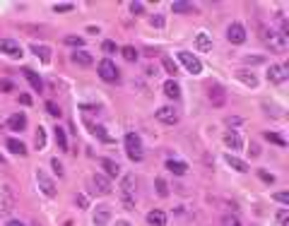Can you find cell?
<instances>
[{
    "instance_id": "d590c367",
    "label": "cell",
    "mask_w": 289,
    "mask_h": 226,
    "mask_svg": "<svg viewBox=\"0 0 289 226\" xmlns=\"http://www.w3.org/2000/svg\"><path fill=\"white\" fill-rule=\"evenodd\" d=\"M265 140L275 142V144H280V147H287V142L282 140V137H280V135H277V133H270V130H267V133H265Z\"/></svg>"
},
{
    "instance_id": "bcb514c9",
    "label": "cell",
    "mask_w": 289,
    "mask_h": 226,
    "mask_svg": "<svg viewBox=\"0 0 289 226\" xmlns=\"http://www.w3.org/2000/svg\"><path fill=\"white\" fill-rule=\"evenodd\" d=\"M101 48H104V53H116V51H118L114 41H104V46H101Z\"/></svg>"
},
{
    "instance_id": "ba28073f",
    "label": "cell",
    "mask_w": 289,
    "mask_h": 226,
    "mask_svg": "<svg viewBox=\"0 0 289 226\" xmlns=\"http://www.w3.org/2000/svg\"><path fill=\"white\" fill-rule=\"evenodd\" d=\"M267 80L275 82V85H285L289 80L287 65H270V68H267Z\"/></svg>"
},
{
    "instance_id": "681fc988",
    "label": "cell",
    "mask_w": 289,
    "mask_h": 226,
    "mask_svg": "<svg viewBox=\"0 0 289 226\" xmlns=\"http://www.w3.org/2000/svg\"><path fill=\"white\" fill-rule=\"evenodd\" d=\"M263 60H265L263 56H248V58H246V63H248V65H251V63H263Z\"/></svg>"
},
{
    "instance_id": "7bdbcfd3",
    "label": "cell",
    "mask_w": 289,
    "mask_h": 226,
    "mask_svg": "<svg viewBox=\"0 0 289 226\" xmlns=\"http://www.w3.org/2000/svg\"><path fill=\"white\" fill-rule=\"evenodd\" d=\"M130 12H133V15H143L144 5H143V2H130Z\"/></svg>"
},
{
    "instance_id": "8992f818",
    "label": "cell",
    "mask_w": 289,
    "mask_h": 226,
    "mask_svg": "<svg viewBox=\"0 0 289 226\" xmlns=\"http://www.w3.org/2000/svg\"><path fill=\"white\" fill-rule=\"evenodd\" d=\"M36 183H39V190H41L46 198H56V183L46 176V171L36 169Z\"/></svg>"
},
{
    "instance_id": "484cf974",
    "label": "cell",
    "mask_w": 289,
    "mask_h": 226,
    "mask_svg": "<svg viewBox=\"0 0 289 226\" xmlns=\"http://www.w3.org/2000/svg\"><path fill=\"white\" fill-rule=\"evenodd\" d=\"M195 46H198L200 51H212V36H207L205 31H200V34L195 36Z\"/></svg>"
},
{
    "instance_id": "f546056e",
    "label": "cell",
    "mask_w": 289,
    "mask_h": 226,
    "mask_svg": "<svg viewBox=\"0 0 289 226\" xmlns=\"http://www.w3.org/2000/svg\"><path fill=\"white\" fill-rule=\"evenodd\" d=\"M120 53H123V58H125V60H130V63L140 58V53H138L133 46H123V48H120Z\"/></svg>"
},
{
    "instance_id": "6da1fadb",
    "label": "cell",
    "mask_w": 289,
    "mask_h": 226,
    "mask_svg": "<svg viewBox=\"0 0 289 226\" xmlns=\"http://www.w3.org/2000/svg\"><path fill=\"white\" fill-rule=\"evenodd\" d=\"M135 176L133 173H125L123 176V181H120V202H123V207L130 212V209H135Z\"/></svg>"
},
{
    "instance_id": "ee69618b",
    "label": "cell",
    "mask_w": 289,
    "mask_h": 226,
    "mask_svg": "<svg viewBox=\"0 0 289 226\" xmlns=\"http://www.w3.org/2000/svg\"><path fill=\"white\" fill-rule=\"evenodd\" d=\"M258 176H260V181H265V183H275V176L272 173H267V171H258Z\"/></svg>"
},
{
    "instance_id": "5b68a950",
    "label": "cell",
    "mask_w": 289,
    "mask_h": 226,
    "mask_svg": "<svg viewBox=\"0 0 289 226\" xmlns=\"http://www.w3.org/2000/svg\"><path fill=\"white\" fill-rule=\"evenodd\" d=\"M15 209V190L10 185L0 188V214H10Z\"/></svg>"
},
{
    "instance_id": "7c38bea8",
    "label": "cell",
    "mask_w": 289,
    "mask_h": 226,
    "mask_svg": "<svg viewBox=\"0 0 289 226\" xmlns=\"http://www.w3.org/2000/svg\"><path fill=\"white\" fill-rule=\"evenodd\" d=\"M92 222L96 226H106L111 222V207H109V204H99V207L94 209V214H92Z\"/></svg>"
},
{
    "instance_id": "9c48e42d",
    "label": "cell",
    "mask_w": 289,
    "mask_h": 226,
    "mask_svg": "<svg viewBox=\"0 0 289 226\" xmlns=\"http://www.w3.org/2000/svg\"><path fill=\"white\" fill-rule=\"evenodd\" d=\"M0 53H5V56L10 58H22V46L15 41V39H0Z\"/></svg>"
},
{
    "instance_id": "d6986e66",
    "label": "cell",
    "mask_w": 289,
    "mask_h": 226,
    "mask_svg": "<svg viewBox=\"0 0 289 226\" xmlns=\"http://www.w3.org/2000/svg\"><path fill=\"white\" fill-rule=\"evenodd\" d=\"M167 169L171 171L173 176H186L188 173V164L186 161H178V159H169L167 161Z\"/></svg>"
},
{
    "instance_id": "83f0119b",
    "label": "cell",
    "mask_w": 289,
    "mask_h": 226,
    "mask_svg": "<svg viewBox=\"0 0 289 226\" xmlns=\"http://www.w3.org/2000/svg\"><path fill=\"white\" fill-rule=\"evenodd\" d=\"M171 10L176 15H186V12H195V7L191 5V2H173Z\"/></svg>"
},
{
    "instance_id": "7402d4cb",
    "label": "cell",
    "mask_w": 289,
    "mask_h": 226,
    "mask_svg": "<svg viewBox=\"0 0 289 226\" xmlns=\"http://www.w3.org/2000/svg\"><path fill=\"white\" fill-rule=\"evenodd\" d=\"M224 159H227V164H229L231 169H234V171H239V173H246V171H248V164H246L243 159L234 157V154H227Z\"/></svg>"
},
{
    "instance_id": "ab89813d",
    "label": "cell",
    "mask_w": 289,
    "mask_h": 226,
    "mask_svg": "<svg viewBox=\"0 0 289 226\" xmlns=\"http://www.w3.org/2000/svg\"><path fill=\"white\" fill-rule=\"evenodd\" d=\"M263 109H265V111H272L270 113V115H282V109H280V106H275V104H267V101H265V104H263Z\"/></svg>"
},
{
    "instance_id": "1f68e13d",
    "label": "cell",
    "mask_w": 289,
    "mask_h": 226,
    "mask_svg": "<svg viewBox=\"0 0 289 226\" xmlns=\"http://www.w3.org/2000/svg\"><path fill=\"white\" fill-rule=\"evenodd\" d=\"M236 75H239V80H241L243 85H248V87H256V85H258V80H256L253 75H248V72H243V70H241V72H236Z\"/></svg>"
},
{
    "instance_id": "5bb4252c",
    "label": "cell",
    "mask_w": 289,
    "mask_h": 226,
    "mask_svg": "<svg viewBox=\"0 0 289 226\" xmlns=\"http://www.w3.org/2000/svg\"><path fill=\"white\" fill-rule=\"evenodd\" d=\"M70 60H72L75 65H80V68H89V65L94 63V58H92V53H89V51H85V48L75 51V53L70 56Z\"/></svg>"
},
{
    "instance_id": "f907efd6",
    "label": "cell",
    "mask_w": 289,
    "mask_h": 226,
    "mask_svg": "<svg viewBox=\"0 0 289 226\" xmlns=\"http://www.w3.org/2000/svg\"><path fill=\"white\" fill-rule=\"evenodd\" d=\"M77 204H80V207H87L89 202H87V198H85V195H77Z\"/></svg>"
},
{
    "instance_id": "f1b7e54d",
    "label": "cell",
    "mask_w": 289,
    "mask_h": 226,
    "mask_svg": "<svg viewBox=\"0 0 289 226\" xmlns=\"http://www.w3.org/2000/svg\"><path fill=\"white\" fill-rule=\"evenodd\" d=\"M154 185H157V195H159V198H167V195H169V185H167L164 178H157Z\"/></svg>"
},
{
    "instance_id": "3957f363",
    "label": "cell",
    "mask_w": 289,
    "mask_h": 226,
    "mask_svg": "<svg viewBox=\"0 0 289 226\" xmlns=\"http://www.w3.org/2000/svg\"><path fill=\"white\" fill-rule=\"evenodd\" d=\"M125 154H128V159H133V161H143L144 147H143V140H140L138 133H128V135H125Z\"/></svg>"
},
{
    "instance_id": "74e56055",
    "label": "cell",
    "mask_w": 289,
    "mask_h": 226,
    "mask_svg": "<svg viewBox=\"0 0 289 226\" xmlns=\"http://www.w3.org/2000/svg\"><path fill=\"white\" fill-rule=\"evenodd\" d=\"M75 5L72 2H58V5H53V12H70Z\"/></svg>"
},
{
    "instance_id": "b9f144b4",
    "label": "cell",
    "mask_w": 289,
    "mask_h": 226,
    "mask_svg": "<svg viewBox=\"0 0 289 226\" xmlns=\"http://www.w3.org/2000/svg\"><path fill=\"white\" fill-rule=\"evenodd\" d=\"M149 24H152V27H157V29H162V27H164V17H162V15H154V17L149 20Z\"/></svg>"
},
{
    "instance_id": "8d00e7d4",
    "label": "cell",
    "mask_w": 289,
    "mask_h": 226,
    "mask_svg": "<svg viewBox=\"0 0 289 226\" xmlns=\"http://www.w3.org/2000/svg\"><path fill=\"white\" fill-rule=\"evenodd\" d=\"M65 44H70V46H85V39L82 36H65Z\"/></svg>"
},
{
    "instance_id": "f5cc1de1",
    "label": "cell",
    "mask_w": 289,
    "mask_h": 226,
    "mask_svg": "<svg viewBox=\"0 0 289 226\" xmlns=\"http://www.w3.org/2000/svg\"><path fill=\"white\" fill-rule=\"evenodd\" d=\"M7 226H24V224H22V222H17V219H10V222H7Z\"/></svg>"
},
{
    "instance_id": "db71d44e",
    "label": "cell",
    "mask_w": 289,
    "mask_h": 226,
    "mask_svg": "<svg viewBox=\"0 0 289 226\" xmlns=\"http://www.w3.org/2000/svg\"><path fill=\"white\" fill-rule=\"evenodd\" d=\"M116 226H130V224H128V222H123V219H120V222H116Z\"/></svg>"
},
{
    "instance_id": "cb8c5ba5",
    "label": "cell",
    "mask_w": 289,
    "mask_h": 226,
    "mask_svg": "<svg viewBox=\"0 0 289 226\" xmlns=\"http://www.w3.org/2000/svg\"><path fill=\"white\" fill-rule=\"evenodd\" d=\"M24 77H27V82L31 87H34V91H41L44 89V82H41V77L34 72V70H29V68H24Z\"/></svg>"
},
{
    "instance_id": "d4e9b609",
    "label": "cell",
    "mask_w": 289,
    "mask_h": 226,
    "mask_svg": "<svg viewBox=\"0 0 289 226\" xmlns=\"http://www.w3.org/2000/svg\"><path fill=\"white\" fill-rule=\"evenodd\" d=\"M164 94H167L169 99H178V96H181L178 82H176V80H167V82H164Z\"/></svg>"
},
{
    "instance_id": "60d3db41",
    "label": "cell",
    "mask_w": 289,
    "mask_h": 226,
    "mask_svg": "<svg viewBox=\"0 0 289 226\" xmlns=\"http://www.w3.org/2000/svg\"><path fill=\"white\" fill-rule=\"evenodd\" d=\"M44 144H46V135H44V128H39L36 130V147L44 149Z\"/></svg>"
},
{
    "instance_id": "52a82bcc",
    "label": "cell",
    "mask_w": 289,
    "mask_h": 226,
    "mask_svg": "<svg viewBox=\"0 0 289 226\" xmlns=\"http://www.w3.org/2000/svg\"><path fill=\"white\" fill-rule=\"evenodd\" d=\"M178 60L186 65V70H188L191 75H200V72H202V63L195 56H193V53H188V51H181V53H178Z\"/></svg>"
},
{
    "instance_id": "4fadbf2b",
    "label": "cell",
    "mask_w": 289,
    "mask_h": 226,
    "mask_svg": "<svg viewBox=\"0 0 289 226\" xmlns=\"http://www.w3.org/2000/svg\"><path fill=\"white\" fill-rule=\"evenodd\" d=\"M227 39H229L231 44H243V41H246V29L241 27L239 22H234V24H229V29H227Z\"/></svg>"
},
{
    "instance_id": "4dcf8cb0",
    "label": "cell",
    "mask_w": 289,
    "mask_h": 226,
    "mask_svg": "<svg viewBox=\"0 0 289 226\" xmlns=\"http://www.w3.org/2000/svg\"><path fill=\"white\" fill-rule=\"evenodd\" d=\"M275 222H277V226H289V209H287V207L277 212V217H275Z\"/></svg>"
},
{
    "instance_id": "7a4b0ae2",
    "label": "cell",
    "mask_w": 289,
    "mask_h": 226,
    "mask_svg": "<svg viewBox=\"0 0 289 226\" xmlns=\"http://www.w3.org/2000/svg\"><path fill=\"white\" fill-rule=\"evenodd\" d=\"M260 39L265 46H270V51H277V53H285L287 51V39L275 31V29H267V27H260Z\"/></svg>"
},
{
    "instance_id": "d6a6232c",
    "label": "cell",
    "mask_w": 289,
    "mask_h": 226,
    "mask_svg": "<svg viewBox=\"0 0 289 226\" xmlns=\"http://www.w3.org/2000/svg\"><path fill=\"white\" fill-rule=\"evenodd\" d=\"M222 226H243V224H241V219L236 214H224L222 217Z\"/></svg>"
},
{
    "instance_id": "f35d334b",
    "label": "cell",
    "mask_w": 289,
    "mask_h": 226,
    "mask_svg": "<svg viewBox=\"0 0 289 226\" xmlns=\"http://www.w3.org/2000/svg\"><path fill=\"white\" fill-rule=\"evenodd\" d=\"M46 111H48V115H53V118H60V109H58L53 101H46Z\"/></svg>"
},
{
    "instance_id": "30bf717a",
    "label": "cell",
    "mask_w": 289,
    "mask_h": 226,
    "mask_svg": "<svg viewBox=\"0 0 289 226\" xmlns=\"http://www.w3.org/2000/svg\"><path fill=\"white\" fill-rule=\"evenodd\" d=\"M157 120L164 125H176L178 123V111L173 106H159L157 109Z\"/></svg>"
},
{
    "instance_id": "e575fe53",
    "label": "cell",
    "mask_w": 289,
    "mask_h": 226,
    "mask_svg": "<svg viewBox=\"0 0 289 226\" xmlns=\"http://www.w3.org/2000/svg\"><path fill=\"white\" fill-rule=\"evenodd\" d=\"M162 65H164V70H167L169 75H178V68H176V63H173L171 58H164V60H162Z\"/></svg>"
},
{
    "instance_id": "9a60e30c",
    "label": "cell",
    "mask_w": 289,
    "mask_h": 226,
    "mask_svg": "<svg viewBox=\"0 0 289 226\" xmlns=\"http://www.w3.org/2000/svg\"><path fill=\"white\" fill-rule=\"evenodd\" d=\"M224 142H227V147H231L234 152H239V149L243 147V140H241V133H236V130H229V133L224 135Z\"/></svg>"
},
{
    "instance_id": "44dd1931",
    "label": "cell",
    "mask_w": 289,
    "mask_h": 226,
    "mask_svg": "<svg viewBox=\"0 0 289 226\" xmlns=\"http://www.w3.org/2000/svg\"><path fill=\"white\" fill-rule=\"evenodd\" d=\"M101 169L106 171V176H109V178L120 176V166H118V161H114V159H101Z\"/></svg>"
},
{
    "instance_id": "f6af8a7d",
    "label": "cell",
    "mask_w": 289,
    "mask_h": 226,
    "mask_svg": "<svg viewBox=\"0 0 289 226\" xmlns=\"http://www.w3.org/2000/svg\"><path fill=\"white\" fill-rule=\"evenodd\" d=\"M248 154H251L253 159H256V157H260V147H258V142H251V144H248Z\"/></svg>"
},
{
    "instance_id": "7dc6e473",
    "label": "cell",
    "mask_w": 289,
    "mask_h": 226,
    "mask_svg": "<svg viewBox=\"0 0 289 226\" xmlns=\"http://www.w3.org/2000/svg\"><path fill=\"white\" fill-rule=\"evenodd\" d=\"M272 198L277 200V202H282V204H289V193H275Z\"/></svg>"
},
{
    "instance_id": "c3c4849f",
    "label": "cell",
    "mask_w": 289,
    "mask_h": 226,
    "mask_svg": "<svg viewBox=\"0 0 289 226\" xmlns=\"http://www.w3.org/2000/svg\"><path fill=\"white\" fill-rule=\"evenodd\" d=\"M51 166L56 169V173H58V176H63V164H60L58 159H53V161H51Z\"/></svg>"
},
{
    "instance_id": "277c9868",
    "label": "cell",
    "mask_w": 289,
    "mask_h": 226,
    "mask_svg": "<svg viewBox=\"0 0 289 226\" xmlns=\"http://www.w3.org/2000/svg\"><path fill=\"white\" fill-rule=\"evenodd\" d=\"M99 77H101L104 82H118V80H120L118 68H116V63L111 58H104V60L99 63Z\"/></svg>"
},
{
    "instance_id": "ac0fdd59",
    "label": "cell",
    "mask_w": 289,
    "mask_h": 226,
    "mask_svg": "<svg viewBox=\"0 0 289 226\" xmlns=\"http://www.w3.org/2000/svg\"><path fill=\"white\" fill-rule=\"evenodd\" d=\"M147 224L149 226H167V214L162 209H152L147 214Z\"/></svg>"
},
{
    "instance_id": "e0dca14e",
    "label": "cell",
    "mask_w": 289,
    "mask_h": 226,
    "mask_svg": "<svg viewBox=\"0 0 289 226\" xmlns=\"http://www.w3.org/2000/svg\"><path fill=\"white\" fill-rule=\"evenodd\" d=\"M207 96H210V101H212V106H222V104H224V101H227V96H224V89H222V87H210V94H207Z\"/></svg>"
},
{
    "instance_id": "ffe728a7",
    "label": "cell",
    "mask_w": 289,
    "mask_h": 226,
    "mask_svg": "<svg viewBox=\"0 0 289 226\" xmlns=\"http://www.w3.org/2000/svg\"><path fill=\"white\" fill-rule=\"evenodd\" d=\"M31 53L36 58H41V63H51V48L44 46V44H34L31 46Z\"/></svg>"
},
{
    "instance_id": "4316f807",
    "label": "cell",
    "mask_w": 289,
    "mask_h": 226,
    "mask_svg": "<svg viewBox=\"0 0 289 226\" xmlns=\"http://www.w3.org/2000/svg\"><path fill=\"white\" fill-rule=\"evenodd\" d=\"M53 135H56V144L60 147V152H68V137H65V130H63V128H58V125H56Z\"/></svg>"
},
{
    "instance_id": "8fae6325",
    "label": "cell",
    "mask_w": 289,
    "mask_h": 226,
    "mask_svg": "<svg viewBox=\"0 0 289 226\" xmlns=\"http://www.w3.org/2000/svg\"><path fill=\"white\" fill-rule=\"evenodd\" d=\"M92 185H94V190H96L99 195H109V193L114 190L109 176H101V173H94V176H92Z\"/></svg>"
},
{
    "instance_id": "11a10c76",
    "label": "cell",
    "mask_w": 289,
    "mask_h": 226,
    "mask_svg": "<svg viewBox=\"0 0 289 226\" xmlns=\"http://www.w3.org/2000/svg\"><path fill=\"white\" fill-rule=\"evenodd\" d=\"M34 226H41V224H39V222H36V224H34Z\"/></svg>"
},
{
    "instance_id": "836d02e7",
    "label": "cell",
    "mask_w": 289,
    "mask_h": 226,
    "mask_svg": "<svg viewBox=\"0 0 289 226\" xmlns=\"http://www.w3.org/2000/svg\"><path fill=\"white\" fill-rule=\"evenodd\" d=\"M92 133L99 137V140H104V142H111V135H106V130L101 128V125H92Z\"/></svg>"
},
{
    "instance_id": "816d5d0a",
    "label": "cell",
    "mask_w": 289,
    "mask_h": 226,
    "mask_svg": "<svg viewBox=\"0 0 289 226\" xmlns=\"http://www.w3.org/2000/svg\"><path fill=\"white\" fill-rule=\"evenodd\" d=\"M20 101H22V104H27V106L31 104V99H29L27 94H20Z\"/></svg>"
},
{
    "instance_id": "603a6c76",
    "label": "cell",
    "mask_w": 289,
    "mask_h": 226,
    "mask_svg": "<svg viewBox=\"0 0 289 226\" xmlns=\"http://www.w3.org/2000/svg\"><path fill=\"white\" fill-rule=\"evenodd\" d=\"M7 144V149L12 152V154H20V157H24L27 154V147H24V142L22 140H15V137H10V140L5 142Z\"/></svg>"
},
{
    "instance_id": "2e32d148",
    "label": "cell",
    "mask_w": 289,
    "mask_h": 226,
    "mask_svg": "<svg viewBox=\"0 0 289 226\" xmlns=\"http://www.w3.org/2000/svg\"><path fill=\"white\" fill-rule=\"evenodd\" d=\"M7 125H10L15 133H20V130H24V128H27V115H24V113H15V115H10Z\"/></svg>"
}]
</instances>
